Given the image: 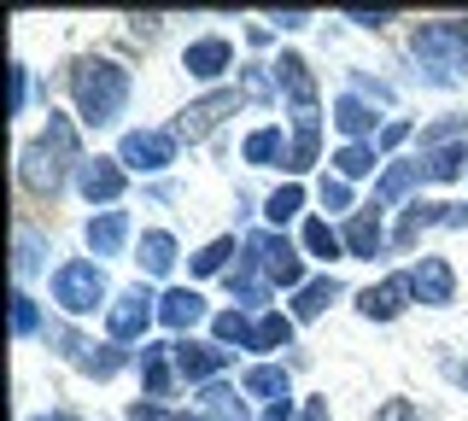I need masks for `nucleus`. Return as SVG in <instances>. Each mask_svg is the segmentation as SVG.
<instances>
[{"label": "nucleus", "instance_id": "1", "mask_svg": "<svg viewBox=\"0 0 468 421\" xmlns=\"http://www.w3.org/2000/svg\"><path fill=\"white\" fill-rule=\"evenodd\" d=\"M77 164H82L77 129H70V118L48 111V135H41V141H24V153H18V182H24L29 199L53 205V199L65 194V182L77 176Z\"/></svg>", "mask_w": 468, "mask_h": 421}, {"label": "nucleus", "instance_id": "2", "mask_svg": "<svg viewBox=\"0 0 468 421\" xmlns=\"http://www.w3.org/2000/svg\"><path fill=\"white\" fill-rule=\"evenodd\" d=\"M70 100H77V118L88 129H106V123L123 118V106H129V70L117 59L88 53V59L70 65Z\"/></svg>", "mask_w": 468, "mask_h": 421}, {"label": "nucleus", "instance_id": "3", "mask_svg": "<svg viewBox=\"0 0 468 421\" xmlns=\"http://www.w3.org/2000/svg\"><path fill=\"white\" fill-rule=\"evenodd\" d=\"M410 53H416L421 77L428 82H457L468 70V24L457 18H433V24H416V36H410Z\"/></svg>", "mask_w": 468, "mask_h": 421}, {"label": "nucleus", "instance_id": "4", "mask_svg": "<svg viewBox=\"0 0 468 421\" xmlns=\"http://www.w3.org/2000/svg\"><path fill=\"white\" fill-rule=\"evenodd\" d=\"M53 304L65 316H88V310H112L106 304V269L94 258H70L53 269Z\"/></svg>", "mask_w": 468, "mask_h": 421}, {"label": "nucleus", "instance_id": "5", "mask_svg": "<svg viewBox=\"0 0 468 421\" xmlns=\"http://www.w3.org/2000/svg\"><path fill=\"white\" fill-rule=\"evenodd\" d=\"M246 258H258V269L270 275V281L292 287V293L304 287V258H299V246H292L287 235H275V228H258V235H246Z\"/></svg>", "mask_w": 468, "mask_h": 421}, {"label": "nucleus", "instance_id": "6", "mask_svg": "<svg viewBox=\"0 0 468 421\" xmlns=\"http://www.w3.org/2000/svg\"><path fill=\"white\" fill-rule=\"evenodd\" d=\"M117 164L141 170V176H158V170L176 164V129H129L123 147H117Z\"/></svg>", "mask_w": 468, "mask_h": 421}, {"label": "nucleus", "instance_id": "7", "mask_svg": "<svg viewBox=\"0 0 468 421\" xmlns=\"http://www.w3.org/2000/svg\"><path fill=\"white\" fill-rule=\"evenodd\" d=\"M153 316H158V299L146 293L141 281L129 287V293H117V299H112V310H106V333H112V345L141 340V333L153 328Z\"/></svg>", "mask_w": 468, "mask_h": 421}, {"label": "nucleus", "instance_id": "8", "mask_svg": "<svg viewBox=\"0 0 468 421\" xmlns=\"http://www.w3.org/2000/svg\"><path fill=\"white\" fill-rule=\"evenodd\" d=\"M240 100H246L240 89H211L205 100H194V106L176 118V141H205L223 118H234V111H240Z\"/></svg>", "mask_w": 468, "mask_h": 421}, {"label": "nucleus", "instance_id": "9", "mask_svg": "<svg viewBox=\"0 0 468 421\" xmlns=\"http://www.w3.org/2000/svg\"><path fill=\"white\" fill-rule=\"evenodd\" d=\"M170 357H176V374H182V381H194V386H211L217 374L229 369V352L217 340H176Z\"/></svg>", "mask_w": 468, "mask_h": 421}, {"label": "nucleus", "instance_id": "10", "mask_svg": "<svg viewBox=\"0 0 468 421\" xmlns=\"http://www.w3.org/2000/svg\"><path fill=\"white\" fill-rule=\"evenodd\" d=\"M410 299H416V281H410V275H380L375 287L357 293V310L369 316V322H392V316L410 310Z\"/></svg>", "mask_w": 468, "mask_h": 421}, {"label": "nucleus", "instance_id": "11", "mask_svg": "<svg viewBox=\"0 0 468 421\" xmlns=\"http://www.w3.org/2000/svg\"><path fill=\"white\" fill-rule=\"evenodd\" d=\"M77 187H82L88 205H117L123 187H129V170L117 164V158H82V164H77Z\"/></svg>", "mask_w": 468, "mask_h": 421}, {"label": "nucleus", "instance_id": "12", "mask_svg": "<svg viewBox=\"0 0 468 421\" xmlns=\"http://www.w3.org/2000/svg\"><path fill=\"white\" fill-rule=\"evenodd\" d=\"M410 281H416V299H421V304H433V310H445V304L457 299V269H451L445 258H416Z\"/></svg>", "mask_w": 468, "mask_h": 421}, {"label": "nucleus", "instance_id": "13", "mask_svg": "<svg viewBox=\"0 0 468 421\" xmlns=\"http://www.w3.org/2000/svg\"><path fill=\"white\" fill-rule=\"evenodd\" d=\"M182 70H187V77H199V82H217L223 70H234V47H229L223 36H199V41H187Z\"/></svg>", "mask_w": 468, "mask_h": 421}, {"label": "nucleus", "instance_id": "14", "mask_svg": "<svg viewBox=\"0 0 468 421\" xmlns=\"http://www.w3.org/2000/svg\"><path fill=\"white\" fill-rule=\"evenodd\" d=\"M229 293H234V304H240V310H263V304H270V275L258 269V258H234Z\"/></svg>", "mask_w": 468, "mask_h": 421}, {"label": "nucleus", "instance_id": "15", "mask_svg": "<svg viewBox=\"0 0 468 421\" xmlns=\"http://www.w3.org/2000/svg\"><path fill=\"white\" fill-rule=\"evenodd\" d=\"M194 416L199 421H252V416H246V392L229 386V381H211V386H205Z\"/></svg>", "mask_w": 468, "mask_h": 421}, {"label": "nucleus", "instance_id": "16", "mask_svg": "<svg viewBox=\"0 0 468 421\" xmlns=\"http://www.w3.org/2000/svg\"><path fill=\"white\" fill-rule=\"evenodd\" d=\"M158 322H165V328H176V333L199 328V322H205V299L194 293V287H170V293L158 299Z\"/></svg>", "mask_w": 468, "mask_h": 421}, {"label": "nucleus", "instance_id": "17", "mask_svg": "<svg viewBox=\"0 0 468 421\" xmlns=\"http://www.w3.org/2000/svg\"><path fill=\"white\" fill-rule=\"evenodd\" d=\"M275 70V89H282L292 106H316V82H311V65L299 59V53H282V59L270 65Z\"/></svg>", "mask_w": 468, "mask_h": 421}, {"label": "nucleus", "instance_id": "18", "mask_svg": "<svg viewBox=\"0 0 468 421\" xmlns=\"http://www.w3.org/2000/svg\"><path fill=\"white\" fill-rule=\"evenodd\" d=\"M123 240H129V211L88 216V252H94V258H117V252H123Z\"/></svg>", "mask_w": 468, "mask_h": 421}, {"label": "nucleus", "instance_id": "19", "mask_svg": "<svg viewBox=\"0 0 468 421\" xmlns=\"http://www.w3.org/2000/svg\"><path fill=\"white\" fill-rule=\"evenodd\" d=\"M416 182H421V158H392V164L380 170V182H375V199H369V211L392 205V199H404Z\"/></svg>", "mask_w": 468, "mask_h": 421}, {"label": "nucleus", "instance_id": "20", "mask_svg": "<svg viewBox=\"0 0 468 421\" xmlns=\"http://www.w3.org/2000/svg\"><path fill=\"white\" fill-rule=\"evenodd\" d=\"M240 392H246V398H258L263 410H270V404H287V398H292L287 369H275V363H258V369H246V374H240Z\"/></svg>", "mask_w": 468, "mask_h": 421}, {"label": "nucleus", "instance_id": "21", "mask_svg": "<svg viewBox=\"0 0 468 421\" xmlns=\"http://www.w3.org/2000/svg\"><path fill=\"white\" fill-rule=\"evenodd\" d=\"M141 381H146V398H170V386L182 381L170 345H141Z\"/></svg>", "mask_w": 468, "mask_h": 421}, {"label": "nucleus", "instance_id": "22", "mask_svg": "<svg viewBox=\"0 0 468 421\" xmlns=\"http://www.w3.org/2000/svg\"><path fill=\"white\" fill-rule=\"evenodd\" d=\"M334 129H340L346 141H369L375 135V106L363 94H340L334 100Z\"/></svg>", "mask_w": 468, "mask_h": 421}, {"label": "nucleus", "instance_id": "23", "mask_svg": "<svg viewBox=\"0 0 468 421\" xmlns=\"http://www.w3.org/2000/svg\"><path fill=\"white\" fill-rule=\"evenodd\" d=\"M287 153H292V135H282L275 123H263V129H252V135L240 141L246 164H287Z\"/></svg>", "mask_w": 468, "mask_h": 421}, {"label": "nucleus", "instance_id": "24", "mask_svg": "<svg viewBox=\"0 0 468 421\" xmlns=\"http://www.w3.org/2000/svg\"><path fill=\"white\" fill-rule=\"evenodd\" d=\"M334 299H340V281H334V275H311V281L292 293V322H316Z\"/></svg>", "mask_w": 468, "mask_h": 421}, {"label": "nucleus", "instance_id": "25", "mask_svg": "<svg viewBox=\"0 0 468 421\" xmlns=\"http://www.w3.org/2000/svg\"><path fill=\"white\" fill-rule=\"evenodd\" d=\"M433 223H451V205H439V199H416V205L399 216V228H392V246H416V235L433 228Z\"/></svg>", "mask_w": 468, "mask_h": 421}, {"label": "nucleus", "instance_id": "26", "mask_svg": "<svg viewBox=\"0 0 468 421\" xmlns=\"http://www.w3.org/2000/svg\"><path fill=\"white\" fill-rule=\"evenodd\" d=\"M346 252L351 258H375L380 252V246H387V235H380V223H375V211L369 205H363V211H351V223H346Z\"/></svg>", "mask_w": 468, "mask_h": 421}, {"label": "nucleus", "instance_id": "27", "mask_svg": "<svg viewBox=\"0 0 468 421\" xmlns=\"http://www.w3.org/2000/svg\"><path fill=\"white\" fill-rule=\"evenodd\" d=\"M468 164V141H451V147H428L421 153V176L428 182H457Z\"/></svg>", "mask_w": 468, "mask_h": 421}, {"label": "nucleus", "instance_id": "28", "mask_svg": "<svg viewBox=\"0 0 468 421\" xmlns=\"http://www.w3.org/2000/svg\"><path fill=\"white\" fill-rule=\"evenodd\" d=\"M375 164H380V147H375V141H346V147L334 153V176H340V182L369 176Z\"/></svg>", "mask_w": 468, "mask_h": 421}, {"label": "nucleus", "instance_id": "29", "mask_svg": "<svg viewBox=\"0 0 468 421\" xmlns=\"http://www.w3.org/2000/svg\"><path fill=\"white\" fill-rule=\"evenodd\" d=\"M141 269L146 275H170L176 269V235H165V228H146V235H141Z\"/></svg>", "mask_w": 468, "mask_h": 421}, {"label": "nucleus", "instance_id": "30", "mask_svg": "<svg viewBox=\"0 0 468 421\" xmlns=\"http://www.w3.org/2000/svg\"><path fill=\"white\" fill-rule=\"evenodd\" d=\"M287 340H292V316L263 310V316H258V328H252V352H282Z\"/></svg>", "mask_w": 468, "mask_h": 421}, {"label": "nucleus", "instance_id": "31", "mask_svg": "<svg viewBox=\"0 0 468 421\" xmlns=\"http://www.w3.org/2000/svg\"><path fill=\"white\" fill-rule=\"evenodd\" d=\"M252 316H246V310H223V316H217V322H211V333H217V345H246V352H252Z\"/></svg>", "mask_w": 468, "mask_h": 421}, {"label": "nucleus", "instance_id": "32", "mask_svg": "<svg viewBox=\"0 0 468 421\" xmlns=\"http://www.w3.org/2000/svg\"><path fill=\"white\" fill-rule=\"evenodd\" d=\"M41 264H48V240H41L29 223H18V258H12V269H18V275H36Z\"/></svg>", "mask_w": 468, "mask_h": 421}, {"label": "nucleus", "instance_id": "33", "mask_svg": "<svg viewBox=\"0 0 468 421\" xmlns=\"http://www.w3.org/2000/svg\"><path fill=\"white\" fill-rule=\"evenodd\" d=\"M263 211H270V223L282 228L287 216H299V211H304V187H299V182H282L270 199H263Z\"/></svg>", "mask_w": 468, "mask_h": 421}, {"label": "nucleus", "instance_id": "34", "mask_svg": "<svg viewBox=\"0 0 468 421\" xmlns=\"http://www.w3.org/2000/svg\"><path fill=\"white\" fill-rule=\"evenodd\" d=\"M304 252H311V258H340V252H346V240L334 235L322 216H311V223H304Z\"/></svg>", "mask_w": 468, "mask_h": 421}, {"label": "nucleus", "instance_id": "35", "mask_svg": "<svg viewBox=\"0 0 468 421\" xmlns=\"http://www.w3.org/2000/svg\"><path fill=\"white\" fill-rule=\"evenodd\" d=\"M129 363V352H117V345H88V357H82V369L94 374V381H106V374H117Z\"/></svg>", "mask_w": 468, "mask_h": 421}, {"label": "nucleus", "instance_id": "36", "mask_svg": "<svg viewBox=\"0 0 468 421\" xmlns=\"http://www.w3.org/2000/svg\"><path fill=\"white\" fill-rule=\"evenodd\" d=\"M12 333L29 340V333H41V304L29 293H12Z\"/></svg>", "mask_w": 468, "mask_h": 421}, {"label": "nucleus", "instance_id": "37", "mask_svg": "<svg viewBox=\"0 0 468 421\" xmlns=\"http://www.w3.org/2000/svg\"><path fill=\"white\" fill-rule=\"evenodd\" d=\"M229 258H234V240H211V246H199V252H194V275H223V269H229Z\"/></svg>", "mask_w": 468, "mask_h": 421}, {"label": "nucleus", "instance_id": "38", "mask_svg": "<svg viewBox=\"0 0 468 421\" xmlns=\"http://www.w3.org/2000/svg\"><path fill=\"white\" fill-rule=\"evenodd\" d=\"M451 141H468V118H445V123L421 129V153H428V147H451Z\"/></svg>", "mask_w": 468, "mask_h": 421}, {"label": "nucleus", "instance_id": "39", "mask_svg": "<svg viewBox=\"0 0 468 421\" xmlns=\"http://www.w3.org/2000/svg\"><path fill=\"white\" fill-rule=\"evenodd\" d=\"M6 77H12L6 111H12V118H24V106H29V65H18V59H12V70H6Z\"/></svg>", "mask_w": 468, "mask_h": 421}, {"label": "nucleus", "instance_id": "40", "mask_svg": "<svg viewBox=\"0 0 468 421\" xmlns=\"http://www.w3.org/2000/svg\"><path fill=\"white\" fill-rule=\"evenodd\" d=\"M316 199H322L328 211H351V182H340V176H322Z\"/></svg>", "mask_w": 468, "mask_h": 421}, {"label": "nucleus", "instance_id": "41", "mask_svg": "<svg viewBox=\"0 0 468 421\" xmlns=\"http://www.w3.org/2000/svg\"><path fill=\"white\" fill-rule=\"evenodd\" d=\"M270 89H275V70L270 65H246V100H270Z\"/></svg>", "mask_w": 468, "mask_h": 421}, {"label": "nucleus", "instance_id": "42", "mask_svg": "<svg viewBox=\"0 0 468 421\" xmlns=\"http://www.w3.org/2000/svg\"><path fill=\"white\" fill-rule=\"evenodd\" d=\"M375 421H428V416H421L410 398H387V404L375 410Z\"/></svg>", "mask_w": 468, "mask_h": 421}, {"label": "nucleus", "instance_id": "43", "mask_svg": "<svg viewBox=\"0 0 468 421\" xmlns=\"http://www.w3.org/2000/svg\"><path fill=\"white\" fill-rule=\"evenodd\" d=\"M129 421H182V416L165 410L158 398H141V404H129Z\"/></svg>", "mask_w": 468, "mask_h": 421}, {"label": "nucleus", "instance_id": "44", "mask_svg": "<svg viewBox=\"0 0 468 421\" xmlns=\"http://www.w3.org/2000/svg\"><path fill=\"white\" fill-rule=\"evenodd\" d=\"M351 94H375V100H392V89H387V82H375L369 70H351Z\"/></svg>", "mask_w": 468, "mask_h": 421}, {"label": "nucleus", "instance_id": "45", "mask_svg": "<svg viewBox=\"0 0 468 421\" xmlns=\"http://www.w3.org/2000/svg\"><path fill=\"white\" fill-rule=\"evenodd\" d=\"M346 18H351V24H363V30H387V24H392V12H357V6H351Z\"/></svg>", "mask_w": 468, "mask_h": 421}, {"label": "nucleus", "instance_id": "46", "mask_svg": "<svg viewBox=\"0 0 468 421\" xmlns=\"http://www.w3.org/2000/svg\"><path fill=\"white\" fill-rule=\"evenodd\" d=\"M410 135V123L399 118V123H387V129H380V153H387V147H399V141Z\"/></svg>", "mask_w": 468, "mask_h": 421}, {"label": "nucleus", "instance_id": "47", "mask_svg": "<svg viewBox=\"0 0 468 421\" xmlns=\"http://www.w3.org/2000/svg\"><path fill=\"white\" fill-rule=\"evenodd\" d=\"M270 24H282V30H304V24H311V12H275Z\"/></svg>", "mask_w": 468, "mask_h": 421}, {"label": "nucleus", "instance_id": "48", "mask_svg": "<svg viewBox=\"0 0 468 421\" xmlns=\"http://www.w3.org/2000/svg\"><path fill=\"white\" fill-rule=\"evenodd\" d=\"M304 421H334L328 416V398H311V404H304Z\"/></svg>", "mask_w": 468, "mask_h": 421}, {"label": "nucleus", "instance_id": "49", "mask_svg": "<svg viewBox=\"0 0 468 421\" xmlns=\"http://www.w3.org/2000/svg\"><path fill=\"white\" fill-rule=\"evenodd\" d=\"M258 421H292V398H287V404H270V410H263Z\"/></svg>", "mask_w": 468, "mask_h": 421}, {"label": "nucleus", "instance_id": "50", "mask_svg": "<svg viewBox=\"0 0 468 421\" xmlns=\"http://www.w3.org/2000/svg\"><path fill=\"white\" fill-rule=\"evenodd\" d=\"M457 381H463V392H468V363H457Z\"/></svg>", "mask_w": 468, "mask_h": 421}, {"label": "nucleus", "instance_id": "51", "mask_svg": "<svg viewBox=\"0 0 468 421\" xmlns=\"http://www.w3.org/2000/svg\"><path fill=\"white\" fill-rule=\"evenodd\" d=\"M58 421H77V416H58Z\"/></svg>", "mask_w": 468, "mask_h": 421}, {"label": "nucleus", "instance_id": "52", "mask_svg": "<svg viewBox=\"0 0 468 421\" xmlns=\"http://www.w3.org/2000/svg\"><path fill=\"white\" fill-rule=\"evenodd\" d=\"M182 421H199V416H182Z\"/></svg>", "mask_w": 468, "mask_h": 421}]
</instances>
